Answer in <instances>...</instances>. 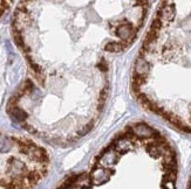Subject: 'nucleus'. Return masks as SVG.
I'll return each instance as SVG.
<instances>
[{"instance_id":"f257e3e1","label":"nucleus","mask_w":191,"mask_h":189,"mask_svg":"<svg viewBox=\"0 0 191 189\" xmlns=\"http://www.w3.org/2000/svg\"><path fill=\"white\" fill-rule=\"evenodd\" d=\"M148 1L22 2L14 38L32 77L14 96L40 127L79 140L95 127L109 93L108 56L134 45Z\"/></svg>"},{"instance_id":"f03ea898","label":"nucleus","mask_w":191,"mask_h":189,"mask_svg":"<svg viewBox=\"0 0 191 189\" xmlns=\"http://www.w3.org/2000/svg\"><path fill=\"white\" fill-rule=\"evenodd\" d=\"M132 89L147 110L191 134V1H162L132 68Z\"/></svg>"},{"instance_id":"7ed1b4c3","label":"nucleus","mask_w":191,"mask_h":189,"mask_svg":"<svg viewBox=\"0 0 191 189\" xmlns=\"http://www.w3.org/2000/svg\"><path fill=\"white\" fill-rule=\"evenodd\" d=\"M177 177V155L168 138L151 125L135 123L56 189H176Z\"/></svg>"},{"instance_id":"20e7f679","label":"nucleus","mask_w":191,"mask_h":189,"mask_svg":"<svg viewBox=\"0 0 191 189\" xmlns=\"http://www.w3.org/2000/svg\"><path fill=\"white\" fill-rule=\"evenodd\" d=\"M188 189H191V177H190V180H189V184H188Z\"/></svg>"}]
</instances>
